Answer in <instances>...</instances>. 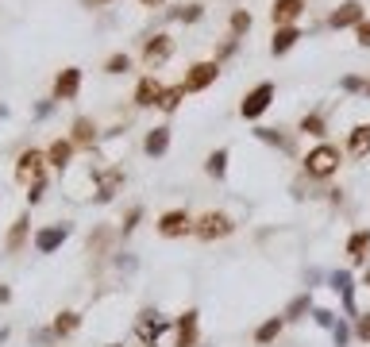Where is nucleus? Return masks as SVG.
<instances>
[{
	"mask_svg": "<svg viewBox=\"0 0 370 347\" xmlns=\"http://www.w3.org/2000/svg\"><path fill=\"white\" fill-rule=\"evenodd\" d=\"M301 166H305L309 177L324 182V177H332L339 166H344V151H339V147H332V143H317L305 158H301Z\"/></svg>",
	"mask_w": 370,
	"mask_h": 347,
	"instance_id": "f257e3e1",
	"label": "nucleus"
},
{
	"mask_svg": "<svg viewBox=\"0 0 370 347\" xmlns=\"http://www.w3.org/2000/svg\"><path fill=\"white\" fill-rule=\"evenodd\" d=\"M235 232V220L227 217V212H201V217L193 220V236L201 243H216V239H227Z\"/></svg>",
	"mask_w": 370,
	"mask_h": 347,
	"instance_id": "f03ea898",
	"label": "nucleus"
},
{
	"mask_svg": "<svg viewBox=\"0 0 370 347\" xmlns=\"http://www.w3.org/2000/svg\"><path fill=\"white\" fill-rule=\"evenodd\" d=\"M274 97H278V89H274V81H259L247 97L240 100V116L243 120H259L262 112H267L274 105Z\"/></svg>",
	"mask_w": 370,
	"mask_h": 347,
	"instance_id": "7ed1b4c3",
	"label": "nucleus"
},
{
	"mask_svg": "<svg viewBox=\"0 0 370 347\" xmlns=\"http://www.w3.org/2000/svg\"><path fill=\"white\" fill-rule=\"evenodd\" d=\"M170 58H174V35H166V31L150 35L143 43V54H139V62H143L147 70H158V66H166Z\"/></svg>",
	"mask_w": 370,
	"mask_h": 347,
	"instance_id": "20e7f679",
	"label": "nucleus"
},
{
	"mask_svg": "<svg viewBox=\"0 0 370 347\" xmlns=\"http://www.w3.org/2000/svg\"><path fill=\"white\" fill-rule=\"evenodd\" d=\"M158 236H163V239H185V236H193V217H189L185 209H166L163 217H158Z\"/></svg>",
	"mask_w": 370,
	"mask_h": 347,
	"instance_id": "39448f33",
	"label": "nucleus"
},
{
	"mask_svg": "<svg viewBox=\"0 0 370 347\" xmlns=\"http://www.w3.org/2000/svg\"><path fill=\"white\" fill-rule=\"evenodd\" d=\"M216 78H220V62H216V58H205V62H193V66H189V73H185L182 86H185V93H205Z\"/></svg>",
	"mask_w": 370,
	"mask_h": 347,
	"instance_id": "423d86ee",
	"label": "nucleus"
},
{
	"mask_svg": "<svg viewBox=\"0 0 370 347\" xmlns=\"http://www.w3.org/2000/svg\"><path fill=\"white\" fill-rule=\"evenodd\" d=\"M43 166H46L43 151H35V147H31V151H24L20 158H16V182L31 190L35 182H43Z\"/></svg>",
	"mask_w": 370,
	"mask_h": 347,
	"instance_id": "0eeeda50",
	"label": "nucleus"
},
{
	"mask_svg": "<svg viewBox=\"0 0 370 347\" xmlns=\"http://www.w3.org/2000/svg\"><path fill=\"white\" fill-rule=\"evenodd\" d=\"M366 20V8H363V0H344L339 8H332V16H328V27H336V31H344V27H359Z\"/></svg>",
	"mask_w": 370,
	"mask_h": 347,
	"instance_id": "6e6552de",
	"label": "nucleus"
},
{
	"mask_svg": "<svg viewBox=\"0 0 370 347\" xmlns=\"http://www.w3.org/2000/svg\"><path fill=\"white\" fill-rule=\"evenodd\" d=\"M305 0H274L270 4V20H274V27H293L305 16Z\"/></svg>",
	"mask_w": 370,
	"mask_h": 347,
	"instance_id": "1a4fd4ad",
	"label": "nucleus"
},
{
	"mask_svg": "<svg viewBox=\"0 0 370 347\" xmlns=\"http://www.w3.org/2000/svg\"><path fill=\"white\" fill-rule=\"evenodd\" d=\"M166 328H170V324H166V321H158L155 309H143V313H139V321H135V336H139V343L155 347V340L166 332Z\"/></svg>",
	"mask_w": 370,
	"mask_h": 347,
	"instance_id": "9d476101",
	"label": "nucleus"
},
{
	"mask_svg": "<svg viewBox=\"0 0 370 347\" xmlns=\"http://www.w3.org/2000/svg\"><path fill=\"white\" fill-rule=\"evenodd\" d=\"M201 313L197 309H185L182 316H178V340H174V347H197V340H201Z\"/></svg>",
	"mask_w": 370,
	"mask_h": 347,
	"instance_id": "9b49d317",
	"label": "nucleus"
},
{
	"mask_svg": "<svg viewBox=\"0 0 370 347\" xmlns=\"http://www.w3.org/2000/svg\"><path fill=\"white\" fill-rule=\"evenodd\" d=\"M66 239H70V224H51V228H43L39 236H35V251H39V255H54Z\"/></svg>",
	"mask_w": 370,
	"mask_h": 347,
	"instance_id": "f8f14e48",
	"label": "nucleus"
},
{
	"mask_svg": "<svg viewBox=\"0 0 370 347\" xmlns=\"http://www.w3.org/2000/svg\"><path fill=\"white\" fill-rule=\"evenodd\" d=\"M81 89V70L78 66H66V70L54 78V100H73Z\"/></svg>",
	"mask_w": 370,
	"mask_h": 347,
	"instance_id": "ddd939ff",
	"label": "nucleus"
},
{
	"mask_svg": "<svg viewBox=\"0 0 370 347\" xmlns=\"http://www.w3.org/2000/svg\"><path fill=\"white\" fill-rule=\"evenodd\" d=\"M163 81L155 78V73H147V78H139V86H135V105L139 108H158V97H163Z\"/></svg>",
	"mask_w": 370,
	"mask_h": 347,
	"instance_id": "4468645a",
	"label": "nucleus"
},
{
	"mask_svg": "<svg viewBox=\"0 0 370 347\" xmlns=\"http://www.w3.org/2000/svg\"><path fill=\"white\" fill-rule=\"evenodd\" d=\"M328 282H332V289H336L339 297H344V309L351 313V321H355L359 313H355V278H351V270H336Z\"/></svg>",
	"mask_w": 370,
	"mask_h": 347,
	"instance_id": "2eb2a0df",
	"label": "nucleus"
},
{
	"mask_svg": "<svg viewBox=\"0 0 370 347\" xmlns=\"http://www.w3.org/2000/svg\"><path fill=\"white\" fill-rule=\"evenodd\" d=\"M120 185H123V170L120 166H108L104 174H97V201H112Z\"/></svg>",
	"mask_w": 370,
	"mask_h": 347,
	"instance_id": "dca6fc26",
	"label": "nucleus"
},
{
	"mask_svg": "<svg viewBox=\"0 0 370 347\" xmlns=\"http://www.w3.org/2000/svg\"><path fill=\"white\" fill-rule=\"evenodd\" d=\"M347 155L351 158H366L370 155V124H355L347 131Z\"/></svg>",
	"mask_w": 370,
	"mask_h": 347,
	"instance_id": "f3484780",
	"label": "nucleus"
},
{
	"mask_svg": "<svg viewBox=\"0 0 370 347\" xmlns=\"http://www.w3.org/2000/svg\"><path fill=\"white\" fill-rule=\"evenodd\" d=\"M143 151H147L150 158H163V155L170 151V128H166V124H158V128H150V131H147Z\"/></svg>",
	"mask_w": 370,
	"mask_h": 347,
	"instance_id": "a211bd4d",
	"label": "nucleus"
},
{
	"mask_svg": "<svg viewBox=\"0 0 370 347\" xmlns=\"http://www.w3.org/2000/svg\"><path fill=\"white\" fill-rule=\"evenodd\" d=\"M70 158H73V143H70V139H54V143L46 147V166L70 170Z\"/></svg>",
	"mask_w": 370,
	"mask_h": 347,
	"instance_id": "6ab92c4d",
	"label": "nucleus"
},
{
	"mask_svg": "<svg viewBox=\"0 0 370 347\" xmlns=\"http://www.w3.org/2000/svg\"><path fill=\"white\" fill-rule=\"evenodd\" d=\"M70 131H73V135H70L73 147H93V143H97V124H93L89 116H78Z\"/></svg>",
	"mask_w": 370,
	"mask_h": 347,
	"instance_id": "aec40b11",
	"label": "nucleus"
},
{
	"mask_svg": "<svg viewBox=\"0 0 370 347\" xmlns=\"http://www.w3.org/2000/svg\"><path fill=\"white\" fill-rule=\"evenodd\" d=\"M301 31L297 27H274V39H270V54H289L297 46Z\"/></svg>",
	"mask_w": 370,
	"mask_h": 347,
	"instance_id": "412c9836",
	"label": "nucleus"
},
{
	"mask_svg": "<svg viewBox=\"0 0 370 347\" xmlns=\"http://www.w3.org/2000/svg\"><path fill=\"white\" fill-rule=\"evenodd\" d=\"M282 328H286V316H270V321H262L259 328H255V343H259V347H270V343L282 336Z\"/></svg>",
	"mask_w": 370,
	"mask_h": 347,
	"instance_id": "4be33fe9",
	"label": "nucleus"
},
{
	"mask_svg": "<svg viewBox=\"0 0 370 347\" xmlns=\"http://www.w3.org/2000/svg\"><path fill=\"white\" fill-rule=\"evenodd\" d=\"M347 255H351V262H366V255H370V228L351 232V239H347Z\"/></svg>",
	"mask_w": 370,
	"mask_h": 347,
	"instance_id": "5701e85b",
	"label": "nucleus"
},
{
	"mask_svg": "<svg viewBox=\"0 0 370 347\" xmlns=\"http://www.w3.org/2000/svg\"><path fill=\"white\" fill-rule=\"evenodd\" d=\"M78 328H81V313H73V309H66V313H58V316H54L51 332H54V336H58V340H62V336H73V332H78Z\"/></svg>",
	"mask_w": 370,
	"mask_h": 347,
	"instance_id": "b1692460",
	"label": "nucleus"
},
{
	"mask_svg": "<svg viewBox=\"0 0 370 347\" xmlns=\"http://www.w3.org/2000/svg\"><path fill=\"white\" fill-rule=\"evenodd\" d=\"M182 100H185V86L178 81V86H166V89H163V97H158V108H163L166 116H174V112L182 108Z\"/></svg>",
	"mask_w": 370,
	"mask_h": 347,
	"instance_id": "393cba45",
	"label": "nucleus"
},
{
	"mask_svg": "<svg viewBox=\"0 0 370 347\" xmlns=\"http://www.w3.org/2000/svg\"><path fill=\"white\" fill-rule=\"evenodd\" d=\"M205 174L216 177V182H224V174H227V147H216V151L205 158Z\"/></svg>",
	"mask_w": 370,
	"mask_h": 347,
	"instance_id": "a878e982",
	"label": "nucleus"
},
{
	"mask_svg": "<svg viewBox=\"0 0 370 347\" xmlns=\"http://www.w3.org/2000/svg\"><path fill=\"white\" fill-rule=\"evenodd\" d=\"M251 24H255V16L247 12V8H235L232 20H227V35H232V39H243V35L251 31Z\"/></svg>",
	"mask_w": 370,
	"mask_h": 347,
	"instance_id": "bb28decb",
	"label": "nucleus"
},
{
	"mask_svg": "<svg viewBox=\"0 0 370 347\" xmlns=\"http://www.w3.org/2000/svg\"><path fill=\"white\" fill-rule=\"evenodd\" d=\"M24 243H27V217H16V224H12V232H8V255H20L24 251Z\"/></svg>",
	"mask_w": 370,
	"mask_h": 347,
	"instance_id": "cd10ccee",
	"label": "nucleus"
},
{
	"mask_svg": "<svg viewBox=\"0 0 370 347\" xmlns=\"http://www.w3.org/2000/svg\"><path fill=\"white\" fill-rule=\"evenodd\" d=\"M297 131L301 135H328V124H324V116H320V112H309V116H301L297 120Z\"/></svg>",
	"mask_w": 370,
	"mask_h": 347,
	"instance_id": "c85d7f7f",
	"label": "nucleus"
},
{
	"mask_svg": "<svg viewBox=\"0 0 370 347\" xmlns=\"http://www.w3.org/2000/svg\"><path fill=\"white\" fill-rule=\"evenodd\" d=\"M112 236H116L112 228H97V232H93V236H89V255H93V259H104V255H108Z\"/></svg>",
	"mask_w": 370,
	"mask_h": 347,
	"instance_id": "c756f323",
	"label": "nucleus"
},
{
	"mask_svg": "<svg viewBox=\"0 0 370 347\" xmlns=\"http://www.w3.org/2000/svg\"><path fill=\"white\" fill-rule=\"evenodd\" d=\"M305 313H312V294H297V297L286 305V313H282V316H286V321H301Z\"/></svg>",
	"mask_w": 370,
	"mask_h": 347,
	"instance_id": "7c9ffc66",
	"label": "nucleus"
},
{
	"mask_svg": "<svg viewBox=\"0 0 370 347\" xmlns=\"http://www.w3.org/2000/svg\"><path fill=\"white\" fill-rule=\"evenodd\" d=\"M255 135H259L262 143H270V147H282V151H293V139H289V135H282L278 128H259Z\"/></svg>",
	"mask_w": 370,
	"mask_h": 347,
	"instance_id": "2f4dec72",
	"label": "nucleus"
},
{
	"mask_svg": "<svg viewBox=\"0 0 370 347\" xmlns=\"http://www.w3.org/2000/svg\"><path fill=\"white\" fill-rule=\"evenodd\" d=\"M351 336H355V328H351L347 321H336V328H332V340H336V347H347Z\"/></svg>",
	"mask_w": 370,
	"mask_h": 347,
	"instance_id": "473e14b6",
	"label": "nucleus"
},
{
	"mask_svg": "<svg viewBox=\"0 0 370 347\" xmlns=\"http://www.w3.org/2000/svg\"><path fill=\"white\" fill-rule=\"evenodd\" d=\"M131 70V58L128 54H112L108 62H104V73H128Z\"/></svg>",
	"mask_w": 370,
	"mask_h": 347,
	"instance_id": "72a5a7b5",
	"label": "nucleus"
},
{
	"mask_svg": "<svg viewBox=\"0 0 370 347\" xmlns=\"http://www.w3.org/2000/svg\"><path fill=\"white\" fill-rule=\"evenodd\" d=\"M355 340L359 343H370V313H359L355 316Z\"/></svg>",
	"mask_w": 370,
	"mask_h": 347,
	"instance_id": "f704fd0d",
	"label": "nucleus"
},
{
	"mask_svg": "<svg viewBox=\"0 0 370 347\" xmlns=\"http://www.w3.org/2000/svg\"><path fill=\"white\" fill-rule=\"evenodd\" d=\"M139 220H143V209H139V204H135V209H131L128 217H123V224H120V232H123V236H131V232L139 228Z\"/></svg>",
	"mask_w": 370,
	"mask_h": 347,
	"instance_id": "c9c22d12",
	"label": "nucleus"
},
{
	"mask_svg": "<svg viewBox=\"0 0 370 347\" xmlns=\"http://www.w3.org/2000/svg\"><path fill=\"white\" fill-rule=\"evenodd\" d=\"M205 16V4H185L182 12H178V20H185V24H197Z\"/></svg>",
	"mask_w": 370,
	"mask_h": 347,
	"instance_id": "e433bc0d",
	"label": "nucleus"
},
{
	"mask_svg": "<svg viewBox=\"0 0 370 347\" xmlns=\"http://www.w3.org/2000/svg\"><path fill=\"white\" fill-rule=\"evenodd\" d=\"M312 321L320 328H336V313H332V309H312Z\"/></svg>",
	"mask_w": 370,
	"mask_h": 347,
	"instance_id": "4c0bfd02",
	"label": "nucleus"
},
{
	"mask_svg": "<svg viewBox=\"0 0 370 347\" xmlns=\"http://www.w3.org/2000/svg\"><path fill=\"white\" fill-rule=\"evenodd\" d=\"M339 86H344L347 93H363V86H366V81H363V78H355V73H347V78L339 81Z\"/></svg>",
	"mask_w": 370,
	"mask_h": 347,
	"instance_id": "58836bf2",
	"label": "nucleus"
},
{
	"mask_svg": "<svg viewBox=\"0 0 370 347\" xmlns=\"http://www.w3.org/2000/svg\"><path fill=\"white\" fill-rule=\"evenodd\" d=\"M43 193H46V182H35L31 190H27V201H31V204H39V201H43Z\"/></svg>",
	"mask_w": 370,
	"mask_h": 347,
	"instance_id": "ea45409f",
	"label": "nucleus"
},
{
	"mask_svg": "<svg viewBox=\"0 0 370 347\" xmlns=\"http://www.w3.org/2000/svg\"><path fill=\"white\" fill-rule=\"evenodd\" d=\"M355 35H359V46H370V20H363L355 27Z\"/></svg>",
	"mask_w": 370,
	"mask_h": 347,
	"instance_id": "a19ab883",
	"label": "nucleus"
},
{
	"mask_svg": "<svg viewBox=\"0 0 370 347\" xmlns=\"http://www.w3.org/2000/svg\"><path fill=\"white\" fill-rule=\"evenodd\" d=\"M235 46H240V39H227V43L220 46V51H216V62H220V58H227V54H235Z\"/></svg>",
	"mask_w": 370,
	"mask_h": 347,
	"instance_id": "79ce46f5",
	"label": "nucleus"
},
{
	"mask_svg": "<svg viewBox=\"0 0 370 347\" xmlns=\"http://www.w3.org/2000/svg\"><path fill=\"white\" fill-rule=\"evenodd\" d=\"M4 301H12V289H8V286H0V305H4Z\"/></svg>",
	"mask_w": 370,
	"mask_h": 347,
	"instance_id": "37998d69",
	"label": "nucleus"
},
{
	"mask_svg": "<svg viewBox=\"0 0 370 347\" xmlns=\"http://www.w3.org/2000/svg\"><path fill=\"white\" fill-rule=\"evenodd\" d=\"M139 4H143V8H163L166 0H139Z\"/></svg>",
	"mask_w": 370,
	"mask_h": 347,
	"instance_id": "c03bdc74",
	"label": "nucleus"
},
{
	"mask_svg": "<svg viewBox=\"0 0 370 347\" xmlns=\"http://www.w3.org/2000/svg\"><path fill=\"white\" fill-rule=\"evenodd\" d=\"M363 286H366V289H370V270H366V274H363Z\"/></svg>",
	"mask_w": 370,
	"mask_h": 347,
	"instance_id": "a18cd8bd",
	"label": "nucleus"
},
{
	"mask_svg": "<svg viewBox=\"0 0 370 347\" xmlns=\"http://www.w3.org/2000/svg\"><path fill=\"white\" fill-rule=\"evenodd\" d=\"M363 93H366V97H370V78H366V86H363Z\"/></svg>",
	"mask_w": 370,
	"mask_h": 347,
	"instance_id": "49530a36",
	"label": "nucleus"
},
{
	"mask_svg": "<svg viewBox=\"0 0 370 347\" xmlns=\"http://www.w3.org/2000/svg\"><path fill=\"white\" fill-rule=\"evenodd\" d=\"M97 4H112V0H97Z\"/></svg>",
	"mask_w": 370,
	"mask_h": 347,
	"instance_id": "de8ad7c7",
	"label": "nucleus"
},
{
	"mask_svg": "<svg viewBox=\"0 0 370 347\" xmlns=\"http://www.w3.org/2000/svg\"><path fill=\"white\" fill-rule=\"evenodd\" d=\"M108 347H120V343H108Z\"/></svg>",
	"mask_w": 370,
	"mask_h": 347,
	"instance_id": "09e8293b",
	"label": "nucleus"
}]
</instances>
